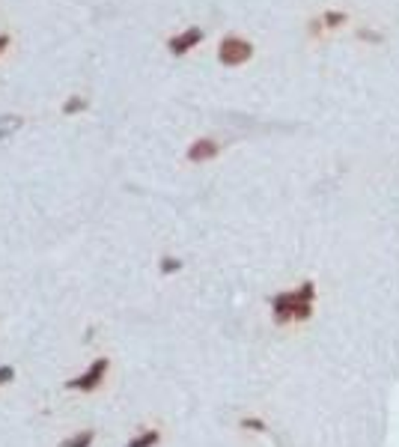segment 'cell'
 Instances as JSON below:
<instances>
[{
    "mask_svg": "<svg viewBox=\"0 0 399 447\" xmlns=\"http://www.w3.org/2000/svg\"><path fill=\"white\" fill-rule=\"evenodd\" d=\"M310 298H313V287H310V284H307L304 289L277 295V298H274V317H277V322H289V319L304 317Z\"/></svg>",
    "mask_w": 399,
    "mask_h": 447,
    "instance_id": "obj_1",
    "label": "cell"
},
{
    "mask_svg": "<svg viewBox=\"0 0 399 447\" xmlns=\"http://www.w3.org/2000/svg\"><path fill=\"white\" fill-rule=\"evenodd\" d=\"M251 57H254V45L239 39V36H227L221 42V48H218V60L224 66H242V63H247Z\"/></svg>",
    "mask_w": 399,
    "mask_h": 447,
    "instance_id": "obj_2",
    "label": "cell"
},
{
    "mask_svg": "<svg viewBox=\"0 0 399 447\" xmlns=\"http://www.w3.org/2000/svg\"><path fill=\"white\" fill-rule=\"evenodd\" d=\"M105 373H108V358H95L90 367L81 373V379H72L69 388L72 391H95L98 385L105 382Z\"/></svg>",
    "mask_w": 399,
    "mask_h": 447,
    "instance_id": "obj_3",
    "label": "cell"
},
{
    "mask_svg": "<svg viewBox=\"0 0 399 447\" xmlns=\"http://www.w3.org/2000/svg\"><path fill=\"white\" fill-rule=\"evenodd\" d=\"M200 39H203V30H200V27H188L185 33H179V36L170 39V51L173 54H188Z\"/></svg>",
    "mask_w": 399,
    "mask_h": 447,
    "instance_id": "obj_4",
    "label": "cell"
},
{
    "mask_svg": "<svg viewBox=\"0 0 399 447\" xmlns=\"http://www.w3.org/2000/svg\"><path fill=\"white\" fill-rule=\"evenodd\" d=\"M218 140H212V138H200V140H194L191 143V149H188V161H209V158H214L218 155Z\"/></svg>",
    "mask_w": 399,
    "mask_h": 447,
    "instance_id": "obj_5",
    "label": "cell"
},
{
    "mask_svg": "<svg viewBox=\"0 0 399 447\" xmlns=\"http://www.w3.org/2000/svg\"><path fill=\"white\" fill-rule=\"evenodd\" d=\"M152 444H158V433L155 429H146V433H140L138 438H131L125 447H152Z\"/></svg>",
    "mask_w": 399,
    "mask_h": 447,
    "instance_id": "obj_6",
    "label": "cell"
},
{
    "mask_svg": "<svg viewBox=\"0 0 399 447\" xmlns=\"http://www.w3.org/2000/svg\"><path fill=\"white\" fill-rule=\"evenodd\" d=\"M21 128V120L19 117H0V140L9 138L12 131H19Z\"/></svg>",
    "mask_w": 399,
    "mask_h": 447,
    "instance_id": "obj_7",
    "label": "cell"
},
{
    "mask_svg": "<svg viewBox=\"0 0 399 447\" xmlns=\"http://www.w3.org/2000/svg\"><path fill=\"white\" fill-rule=\"evenodd\" d=\"M93 444V429H84V433H78V436H72L69 441H66L63 447H90Z\"/></svg>",
    "mask_w": 399,
    "mask_h": 447,
    "instance_id": "obj_8",
    "label": "cell"
},
{
    "mask_svg": "<svg viewBox=\"0 0 399 447\" xmlns=\"http://www.w3.org/2000/svg\"><path fill=\"white\" fill-rule=\"evenodd\" d=\"M87 108V98H81V96H72L69 102L63 105V113H78V111H84Z\"/></svg>",
    "mask_w": 399,
    "mask_h": 447,
    "instance_id": "obj_9",
    "label": "cell"
},
{
    "mask_svg": "<svg viewBox=\"0 0 399 447\" xmlns=\"http://www.w3.org/2000/svg\"><path fill=\"white\" fill-rule=\"evenodd\" d=\"M176 269H179V260H164V262H161V272H164V274H170V272H176Z\"/></svg>",
    "mask_w": 399,
    "mask_h": 447,
    "instance_id": "obj_10",
    "label": "cell"
},
{
    "mask_svg": "<svg viewBox=\"0 0 399 447\" xmlns=\"http://www.w3.org/2000/svg\"><path fill=\"white\" fill-rule=\"evenodd\" d=\"M12 376H15V370H12V367H0V385L12 382Z\"/></svg>",
    "mask_w": 399,
    "mask_h": 447,
    "instance_id": "obj_11",
    "label": "cell"
},
{
    "mask_svg": "<svg viewBox=\"0 0 399 447\" xmlns=\"http://www.w3.org/2000/svg\"><path fill=\"white\" fill-rule=\"evenodd\" d=\"M6 45H9V36H0V54L6 51Z\"/></svg>",
    "mask_w": 399,
    "mask_h": 447,
    "instance_id": "obj_12",
    "label": "cell"
}]
</instances>
